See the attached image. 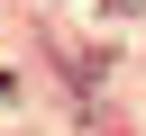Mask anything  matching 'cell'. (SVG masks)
<instances>
[{
  "label": "cell",
  "instance_id": "6da1fadb",
  "mask_svg": "<svg viewBox=\"0 0 146 136\" xmlns=\"http://www.w3.org/2000/svg\"><path fill=\"white\" fill-rule=\"evenodd\" d=\"M110 9H119V18H137V9H146V0H110Z\"/></svg>",
  "mask_w": 146,
  "mask_h": 136
}]
</instances>
